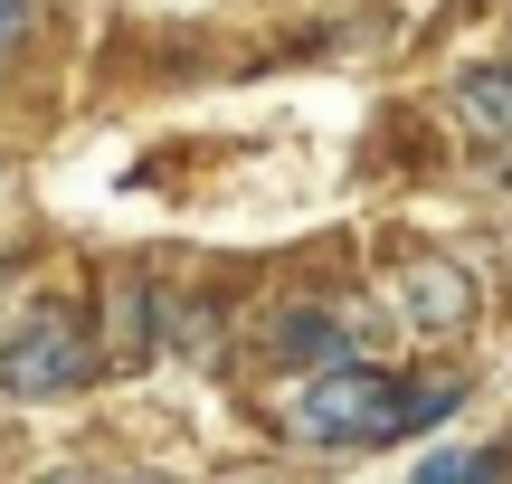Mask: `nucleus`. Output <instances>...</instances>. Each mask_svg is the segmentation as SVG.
I'll use <instances>...</instances> for the list:
<instances>
[{"label": "nucleus", "instance_id": "obj_1", "mask_svg": "<svg viewBox=\"0 0 512 484\" xmlns=\"http://www.w3.org/2000/svg\"><path fill=\"white\" fill-rule=\"evenodd\" d=\"M389 371L342 361V371H313L294 390V437L304 447H389Z\"/></svg>", "mask_w": 512, "mask_h": 484}, {"label": "nucleus", "instance_id": "obj_2", "mask_svg": "<svg viewBox=\"0 0 512 484\" xmlns=\"http://www.w3.org/2000/svg\"><path fill=\"white\" fill-rule=\"evenodd\" d=\"M76 380H95V342L86 323L67 314H38L0 342V399H67Z\"/></svg>", "mask_w": 512, "mask_h": 484}, {"label": "nucleus", "instance_id": "obj_3", "mask_svg": "<svg viewBox=\"0 0 512 484\" xmlns=\"http://www.w3.org/2000/svg\"><path fill=\"white\" fill-rule=\"evenodd\" d=\"M399 323L418 342H446V333H465L475 323V276L465 266H446V257H418L399 276Z\"/></svg>", "mask_w": 512, "mask_h": 484}, {"label": "nucleus", "instance_id": "obj_4", "mask_svg": "<svg viewBox=\"0 0 512 484\" xmlns=\"http://www.w3.org/2000/svg\"><path fill=\"white\" fill-rule=\"evenodd\" d=\"M152 333H162V304H152L143 285H114V304H105V352H95V371H133V361L152 352Z\"/></svg>", "mask_w": 512, "mask_h": 484}, {"label": "nucleus", "instance_id": "obj_5", "mask_svg": "<svg viewBox=\"0 0 512 484\" xmlns=\"http://www.w3.org/2000/svg\"><path fill=\"white\" fill-rule=\"evenodd\" d=\"M456 124L484 143H512V67H465L456 76Z\"/></svg>", "mask_w": 512, "mask_h": 484}, {"label": "nucleus", "instance_id": "obj_6", "mask_svg": "<svg viewBox=\"0 0 512 484\" xmlns=\"http://www.w3.org/2000/svg\"><path fill=\"white\" fill-rule=\"evenodd\" d=\"M503 466H512L503 447H437V456H418L408 484H503Z\"/></svg>", "mask_w": 512, "mask_h": 484}, {"label": "nucleus", "instance_id": "obj_7", "mask_svg": "<svg viewBox=\"0 0 512 484\" xmlns=\"http://www.w3.org/2000/svg\"><path fill=\"white\" fill-rule=\"evenodd\" d=\"M19 38H29V0H0V57H10Z\"/></svg>", "mask_w": 512, "mask_h": 484}, {"label": "nucleus", "instance_id": "obj_8", "mask_svg": "<svg viewBox=\"0 0 512 484\" xmlns=\"http://www.w3.org/2000/svg\"><path fill=\"white\" fill-rule=\"evenodd\" d=\"M105 484H171V475H105Z\"/></svg>", "mask_w": 512, "mask_h": 484}, {"label": "nucleus", "instance_id": "obj_9", "mask_svg": "<svg viewBox=\"0 0 512 484\" xmlns=\"http://www.w3.org/2000/svg\"><path fill=\"white\" fill-rule=\"evenodd\" d=\"M0 295H10V285H0Z\"/></svg>", "mask_w": 512, "mask_h": 484}]
</instances>
